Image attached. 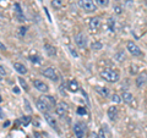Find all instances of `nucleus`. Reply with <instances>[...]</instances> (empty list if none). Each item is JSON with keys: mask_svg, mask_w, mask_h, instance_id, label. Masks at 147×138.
I'll return each instance as SVG.
<instances>
[{"mask_svg": "<svg viewBox=\"0 0 147 138\" xmlns=\"http://www.w3.org/2000/svg\"><path fill=\"white\" fill-rule=\"evenodd\" d=\"M121 99H123V102H124V103L130 104V103H132V100H134V95H132L130 92H123Z\"/></svg>", "mask_w": 147, "mask_h": 138, "instance_id": "17", "label": "nucleus"}, {"mask_svg": "<svg viewBox=\"0 0 147 138\" xmlns=\"http://www.w3.org/2000/svg\"><path fill=\"white\" fill-rule=\"evenodd\" d=\"M13 93H16V94H18V93H20V90L17 89V87H13Z\"/></svg>", "mask_w": 147, "mask_h": 138, "instance_id": "38", "label": "nucleus"}, {"mask_svg": "<svg viewBox=\"0 0 147 138\" xmlns=\"http://www.w3.org/2000/svg\"><path fill=\"white\" fill-rule=\"evenodd\" d=\"M136 72H137L136 66H135V65H131V67H130V73H132V75H135Z\"/></svg>", "mask_w": 147, "mask_h": 138, "instance_id": "32", "label": "nucleus"}, {"mask_svg": "<svg viewBox=\"0 0 147 138\" xmlns=\"http://www.w3.org/2000/svg\"><path fill=\"white\" fill-rule=\"evenodd\" d=\"M67 88H69V90H70V92H74V93H76V92H79L80 87H79V83H77V81L72 80V81L69 82Z\"/></svg>", "mask_w": 147, "mask_h": 138, "instance_id": "19", "label": "nucleus"}, {"mask_svg": "<svg viewBox=\"0 0 147 138\" xmlns=\"http://www.w3.org/2000/svg\"><path fill=\"white\" fill-rule=\"evenodd\" d=\"M115 60L117 61H124L125 60V54L123 52H119L118 54H115Z\"/></svg>", "mask_w": 147, "mask_h": 138, "instance_id": "24", "label": "nucleus"}, {"mask_svg": "<svg viewBox=\"0 0 147 138\" xmlns=\"http://www.w3.org/2000/svg\"><path fill=\"white\" fill-rule=\"evenodd\" d=\"M42 75L44 77L49 78V80H52V81H58V75L53 67H47L45 70L42 71Z\"/></svg>", "mask_w": 147, "mask_h": 138, "instance_id": "5", "label": "nucleus"}, {"mask_svg": "<svg viewBox=\"0 0 147 138\" xmlns=\"http://www.w3.org/2000/svg\"><path fill=\"white\" fill-rule=\"evenodd\" d=\"M30 60H31L32 62H36V64H39L40 61H42L39 56H30Z\"/></svg>", "mask_w": 147, "mask_h": 138, "instance_id": "29", "label": "nucleus"}, {"mask_svg": "<svg viewBox=\"0 0 147 138\" xmlns=\"http://www.w3.org/2000/svg\"><path fill=\"white\" fill-rule=\"evenodd\" d=\"M45 103L48 104V107L50 109H54L55 108V104H57V102H55V99L53 98V96H50V95H43V96H40Z\"/></svg>", "mask_w": 147, "mask_h": 138, "instance_id": "14", "label": "nucleus"}, {"mask_svg": "<svg viewBox=\"0 0 147 138\" xmlns=\"http://www.w3.org/2000/svg\"><path fill=\"white\" fill-rule=\"evenodd\" d=\"M0 49H1V50H5V49H6V47H5V45H4L1 42H0Z\"/></svg>", "mask_w": 147, "mask_h": 138, "instance_id": "37", "label": "nucleus"}, {"mask_svg": "<svg viewBox=\"0 0 147 138\" xmlns=\"http://www.w3.org/2000/svg\"><path fill=\"white\" fill-rule=\"evenodd\" d=\"M110 99H112V102H114V103H120L121 100H123V99H121V96H120V95H118V94H113Z\"/></svg>", "mask_w": 147, "mask_h": 138, "instance_id": "26", "label": "nucleus"}, {"mask_svg": "<svg viewBox=\"0 0 147 138\" xmlns=\"http://www.w3.org/2000/svg\"><path fill=\"white\" fill-rule=\"evenodd\" d=\"M20 121H21V123H22L24 126H27V125H28V123L31 122V117H30V116H22Z\"/></svg>", "mask_w": 147, "mask_h": 138, "instance_id": "25", "label": "nucleus"}, {"mask_svg": "<svg viewBox=\"0 0 147 138\" xmlns=\"http://www.w3.org/2000/svg\"><path fill=\"white\" fill-rule=\"evenodd\" d=\"M36 105H37V109H38L40 113H43V114H44V113H48L49 110H52V109H50V108L48 107V104L45 103L44 100H43L42 98H40V96H39V99L37 100Z\"/></svg>", "mask_w": 147, "mask_h": 138, "instance_id": "7", "label": "nucleus"}, {"mask_svg": "<svg viewBox=\"0 0 147 138\" xmlns=\"http://www.w3.org/2000/svg\"><path fill=\"white\" fill-rule=\"evenodd\" d=\"M79 6L86 12H94L97 10V4L94 0H79Z\"/></svg>", "mask_w": 147, "mask_h": 138, "instance_id": "2", "label": "nucleus"}, {"mask_svg": "<svg viewBox=\"0 0 147 138\" xmlns=\"http://www.w3.org/2000/svg\"><path fill=\"white\" fill-rule=\"evenodd\" d=\"M13 68L20 73V75H26L27 73V68L26 66L24 65V64H21V62H15L13 64Z\"/></svg>", "mask_w": 147, "mask_h": 138, "instance_id": "15", "label": "nucleus"}, {"mask_svg": "<svg viewBox=\"0 0 147 138\" xmlns=\"http://www.w3.org/2000/svg\"><path fill=\"white\" fill-rule=\"evenodd\" d=\"M100 77L104 81L109 82V83H115L120 80V75L115 70H112V68H104L103 71H100Z\"/></svg>", "mask_w": 147, "mask_h": 138, "instance_id": "1", "label": "nucleus"}, {"mask_svg": "<svg viewBox=\"0 0 147 138\" xmlns=\"http://www.w3.org/2000/svg\"><path fill=\"white\" fill-rule=\"evenodd\" d=\"M100 25H102V21H100L99 17L91 18V21H90V29L91 31H98Z\"/></svg>", "mask_w": 147, "mask_h": 138, "instance_id": "10", "label": "nucleus"}, {"mask_svg": "<svg viewBox=\"0 0 147 138\" xmlns=\"http://www.w3.org/2000/svg\"><path fill=\"white\" fill-rule=\"evenodd\" d=\"M3 102V99H1V96H0V103H1Z\"/></svg>", "mask_w": 147, "mask_h": 138, "instance_id": "40", "label": "nucleus"}, {"mask_svg": "<svg viewBox=\"0 0 147 138\" xmlns=\"http://www.w3.org/2000/svg\"><path fill=\"white\" fill-rule=\"evenodd\" d=\"M18 33H20V36H21V37H24V36H25V33H26V28H25V27H21L20 31H18Z\"/></svg>", "mask_w": 147, "mask_h": 138, "instance_id": "31", "label": "nucleus"}, {"mask_svg": "<svg viewBox=\"0 0 147 138\" xmlns=\"http://www.w3.org/2000/svg\"><path fill=\"white\" fill-rule=\"evenodd\" d=\"M55 113H57V115H59V116L64 117L67 113V105L65 103H59L57 105V108H55Z\"/></svg>", "mask_w": 147, "mask_h": 138, "instance_id": "8", "label": "nucleus"}, {"mask_svg": "<svg viewBox=\"0 0 147 138\" xmlns=\"http://www.w3.org/2000/svg\"><path fill=\"white\" fill-rule=\"evenodd\" d=\"M18 81H20V83H21V86L24 87V89L26 90V92H28V86H27V83L24 81V78H18Z\"/></svg>", "mask_w": 147, "mask_h": 138, "instance_id": "27", "label": "nucleus"}, {"mask_svg": "<svg viewBox=\"0 0 147 138\" xmlns=\"http://www.w3.org/2000/svg\"><path fill=\"white\" fill-rule=\"evenodd\" d=\"M33 86H34V88L37 89V90H39V92H43V93H47L48 92V86L44 83V82H42V81H39V80H36V81H33Z\"/></svg>", "mask_w": 147, "mask_h": 138, "instance_id": "9", "label": "nucleus"}, {"mask_svg": "<svg viewBox=\"0 0 147 138\" xmlns=\"http://www.w3.org/2000/svg\"><path fill=\"white\" fill-rule=\"evenodd\" d=\"M75 43L77 44V47L81 48V49H85L87 47V38L84 33H77L75 36Z\"/></svg>", "mask_w": 147, "mask_h": 138, "instance_id": "4", "label": "nucleus"}, {"mask_svg": "<svg viewBox=\"0 0 147 138\" xmlns=\"http://www.w3.org/2000/svg\"><path fill=\"white\" fill-rule=\"evenodd\" d=\"M146 82H147V73L146 72L140 73L136 78V86L139 87V88H142V87L146 84Z\"/></svg>", "mask_w": 147, "mask_h": 138, "instance_id": "12", "label": "nucleus"}, {"mask_svg": "<svg viewBox=\"0 0 147 138\" xmlns=\"http://www.w3.org/2000/svg\"><path fill=\"white\" fill-rule=\"evenodd\" d=\"M44 119H45V121H47L49 123V126L50 127H53L54 130H57L58 131V123H57V120L50 115L49 113H44Z\"/></svg>", "mask_w": 147, "mask_h": 138, "instance_id": "11", "label": "nucleus"}, {"mask_svg": "<svg viewBox=\"0 0 147 138\" xmlns=\"http://www.w3.org/2000/svg\"><path fill=\"white\" fill-rule=\"evenodd\" d=\"M114 12H115L117 15H120V13H123V7L119 5H115L114 6Z\"/></svg>", "mask_w": 147, "mask_h": 138, "instance_id": "28", "label": "nucleus"}, {"mask_svg": "<svg viewBox=\"0 0 147 138\" xmlns=\"http://www.w3.org/2000/svg\"><path fill=\"white\" fill-rule=\"evenodd\" d=\"M91 137H92V138H99V135H98V133H96V132H93Z\"/></svg>", "mask_w": 147, "mask_h": 138, "instance_id": "36", "label": "nucleus"}, {"mask_svg": "<svg viewBox=\"0 0 147 138\" xmlns=\"http://www.w3.org/2000/svg\"><path fill=\"white\" fill-rule=\"evenodd\" d=\"M9 125H10V122H9V121H6L5 123H4V127H5V126H9Z\"/></svg>", "mask_w": 147, "mask_h": 138, "instance_id": "39", "label": "nucleus"}, {"mask_svg": "<svg viewBox=\"0 0 147 138\" xmlns=\"http://www.w3.org/2000/svg\"><path fill=\"white\" fill-rule=\"evenodd\" d=\"M44 49H45V52H47V54L49 55V56H55L57 55V48L53 47L52 44H48V43H45L44 44Z\"/></svg>", "mask_w": 147, "mask_h": 138, "instance_id": "16", "label": "nucleus"}, {"mask_svg": "<svg viewBox=\"0 0 147 138\" xmlns=\"http://www.w3.org/2000/svg\"><path fill=\"white\" fill-rule=\"evenodd\" d=\"M108 117L110 119V120H117V117H118V115H119V111H118V108L117 107H110L108 109Z\"/></svg>", "mask_w": 147, "mask_h": 138, "instance_id": "13", "label": "nucleus"}, {"mask_svg": "<svg viewBox=\"0 0 147 138\" xmlns=\"http://www.w3.org/2000/svg\"><path fill=\"white\" fill-rule=\"evenodd\" d=\"M74 133L77 138H84V133H85V127L81 122H76L74 125Z\"/></svg>", "mask_w": 147, "mask_h": 138, "instance_id": "6", "label": "nucleus"}, {"mask_svg": "<svg viewBox=\"0 0 147 138\" xmlns=\"http://www.w3.org/2000/svg\"><path fill=\"white\" fill-rule=\"evenodd\" d=\"M91 49L92 50H100V49H103V44L100 42H93L91 44Z\"/></svg>", "mask_w": 147, "mask_h": 138, "instance_id": "22", "label": "nucleus"}, {"mask_svg": "<svg viewBox=\"0 0 147 138\" xmlns=\"http://www.w3.org/2000/svg\"><path fill=\"white\" fill-rule=\"evenodd\" d=\"M64 4V0H52V6L55 9V10H59Z\"/></svg>", "mask_w": 147, "mask_h": 138, "instance_id": "21", "label": "nucleus"}, {"mask_svg": "<svg viewBox=\"0 0 147 138\" xmlns=\"http://www.w3.org/2000/svg\"><path fill=\"white\" fill-rule=\"evenodd\" d=\"M107 23H108V28H109L110 32H114V31H115V20H114L113 17H109V18H108Z\"/></svg>", "mask_w": 147, "mask_h": 138, "instance_id": "20", "label": "nucleus"}, {"mask_svg": "<svg viewBox=\"0 0 147 138\" xmlns=\"http://www.w3.org/2000/svg\"><path fill=\"white\" fill-rule=\"evenodd\" d=\"M126 49H127V52L132 55V56H142V55H144L142 50L139 48V45H137L135 42H132V40H127Z\"/></svg>", "mask_w": 147, "mask_h": 138, "instance_id": "3", "label": "nucleus"}, {"mask_svg": "<svg viewBox=\"0 0 147 138\" xmlns=\"http://www.w3.org/2000/svg\"><path fill=\"white\" fill-rule=\"evenodd\" d=\"M96 92H97L98 94H100L102 96H104V98H107V96L109 95V90L108 88H105V87H99V86H96L94 87Z\"/></svg>", "mask_w": 147, "mask_h": 138, "instance_id": "18", "label": "nucleus"}, {"mask_svg": "<svg viewBox=\"0 0 147 138\" xmlns=\"http://www.w3.org/2000/svg\"><path fill=\"white\" fill-rule=\"evenodd\" d=\"M25 104H26V110L27 111H32V109H31V107H30V104H28L27 100H25Z\"/></svg>", "mask_w": 147, "mask_h": 138, "instance_id": "35", "label": "nucleus"}, {"mask_svg": "<svg viewBox=\"0 0 147 138\" xmlns=\"http://www.w3.org/2000/svg\"><path fill=\"white\" fill-rule=\"evenodd\" d=\"M5 75H6L5 68H4L3 66H0V76H5Z\"/></svg>", "mask_w": 147, "mask_h": 138, "instance_id": "33", "label": "nucleus"}, {"mask_svg": "<svg viewBox=\"0 0 147 138\" xmlns=\"http://www.w3.org/2000/svg\"><path fill=\"white\" fill-rule=\"evenodd\" d=\"M77 114L79 115H85L86 114V109L85 108H79L77 109Z\"/></svg>", "mask_w": 147, "mask_h": 138, "instance_id": "30", "label": "nucleus"}, {"mask_svg": "<svg viewBox=\"0 0 147 138\" xmlns=\"http://www.w3.org/2000/svg\"><path fill=\"white\" fill-rule=\"evenodd\" d=\"M0 80H1V76H0Z\"/></svg>", "mask_w": 147, "mask_h": 138, "instance_id": "41", "label": "nucleus"}, {"mask_svg": "<svg viewBox=\"0 0 147 138\" xmlns=\"http://www.w3.org/2000/svg\"><path fill=\"white\" fill-rule=\"evenodd\" d=\"M94 1L100 7H107L109 5V0H94Z\"/></svg>", "mask_w": 147, "mask_h": 138, "instance_id": "23", "label": "nucleus"}, {"mask_svg": "<svg viewBox=\"0 0 147 138\" xmlns=\"http://www.w3.org/2000/svg\"><path fill=\"white\" fill-rule=\"evenodd\" d=\"M69 50H70V53L74 55V56H75V58H77V56H79V55H77V53H76V50H74L72 48H69Z\"/></svg>", "mask_w": 147, "mask_h": 138, "instance_id": "34", "label": "nucleus"}]
</instances>
